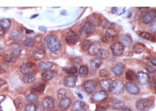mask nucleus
Returning a JSON list of instances; mask_svg holds the SVG:
<instances>
[{
  "label": "nucleus",
  "instance_id": "obj_44",
  "mask_svg": "<svg viewBox=\"0 0 156 111\" xmlns=\"http://www.w3.org/2000/svg\"><path fill=\"white\" fill-rule=\"evenodd\" d=\"M38 95L35 92H31L29 94V95H28L27 96V99L29 100V101H35L38 99Z\"/></svg>",
  "mask_w": 156,
  "mask_h": 111
},
{
  "label": "nucleus",
  "instance_id": "obj_33",
  "mask_svg": "<svg viewBox=\"0 0 156 111\" xmlns=\"http://www.w3.org/2000/svg\"><path fill=\"white\" fill-rule=\"evenodd\" d=\"M97 56H98L99 58L100 59H104V58H106L108 57L109 56V52L106 49H101L99 51V53H97Z\"/></svg>",
  "mask_w": 156,
  "mask_h": 111
},
{
  "label": "nucleus",
  "instance_id": "obj_20",
  "mask_svg": "<svg viewBox=\"0 0 156 111\" xmlns=\"http://www.w3.org/2000/svg\"><path fill=\"white\" fill-rule=\"evenodd\" d=\"M119 39H120L121 43L124 47H129L130 45H132V42H133L131 36H130L129 34L122 35Z\"/></svg>",
  "mask_w": 156,
  "mask_h": 111
},
{
  "label": "nucleus",
  "instance_id": "obj_5",
  "mask_svg": "<svg viewBox=\"0 0 156 111\" xmlns=\"http://www.w3.org/2000/svg\"><path fill=\"white\" fill-rule=\"evenodd\" d=\"M156 15L155 11L154 10H147L142 15V19L144 24H149L155 19Z\"/></svg>",
  "mask_w": 156,
  "mask_h": 111
},
{
  "label": "nucleus",
  "instance_id": "obj_34",
  "mask_svg": "<svg viewBox=\"0 0 156 111\" xmlns=\"http://www.w3.org/2000/svg\"><path fill=\"white\" fill-rule=\"evenodd\" d=\"M79 74L83 77H86L88 74V68L86 65L81 66L79 69Z\"/></svg>",
  "mask_w": 156,
  "mask_h": 111
},
{
  "label": "nucleus",
  "instance_id": "obj_55",
  "mask_svg": "<svg viewBox=\"0 0 156 111\" xmlns=\"http://www.w3.org/2000/svg\"><path fill=\"white\" fill-rule=\"evenodd\" d=\"M117 8H116V7L112 8V13H117Z\"/></svg>",
  "mask_w": 156,
  "mask_h": 111
},
{
  "label": "nucleus",
  "instance_id": "obj_45",
  "mask_svg": "<svg viewBox=\"0 0 156 111\" xmlns=\"http://www.w3.org/2000/svg\"><path fill=\"white\" fill-rule=\"evenodd\" d=\"M25 111H36V106L34 103H30L25 108Z\"/></svg>",
  "mask_w": 156,
  "mask_h": 111
},
{
  "label": "nucleus",
  "instance_id": "obj_40",
  "mask_svg": "<svg viewBox=\"0 0 156 111\" xmlns=\"http://www.w3.org/2000/svg\"><path fill=\"white\" fill-rule=\"evenodd\" d=\"M16 57L13 56V55L10 54V53H6L4 56V60L8 62H15L16 60Z\"/></svg>",
  "mask_w": 156,
  "mask_h": 111
},
{
  "label": "nucleus",
  "instance_id": "obj_41",
  "mask_svg": "<svg viewBox=\"0 0 156 111\" xmlns=\"http://www.w3.org/2000/svg\"><path fill=\"white\" fill-rule=\"evenodd\" d=\"M45 89V85L41 84L40 86L36 87V88H33V90L35 92V93H42L44 91Z\"/></svg>",
  "mask_w": 156,
  "mask_h": 111
},
{
  "label": "nucleus",
  "instance_id": "obj_47",
  "mask_svg": "<svg viewBox=\"0 0 156 111\" xmlns=\"http://www.w3.org/2000/svg\"><path fill=\"white\" fill-rule=\"evenodd\" d=\"M106 33L110 36V37H113V36H114L116 34H117L116 31L114 30V29H112V28H108V29H107Z\"/></svg>",
  "mask_w": 156,
  "mask_h": 111
},
{
  "label": "nucleus",
  "instance_id": "obj_46",
  "mask_svg": "<svg viewBox=\"0 0 156 111\" xmlns=\"http://www.w3.org/2000/svg\"><path fill=\"white\" fill-rule=\"evenodd\" d=\"M110 38H111L110 36H109V35L107 34L106 32H105V34H103V36H102L101 41L103 42H107L110 40Z\"/></svg>",
  "mask_w": 156,
  "mask_h": 111
},
{
  "label": "nucleus",
  "instance_id": "obj_58",
  "mask_svg": "<svg viewBox=\"0 0 156 111\" xmlns=\"http://www.w3.org/2000/svg\"><path fill=\"white\" fill-rule=\"evenodd\" d=\"M3 72H4V70H3V69L1 67V66H0V73H3Z\"/></svg>",
  "mask_w": 156,
  "mask_h": 111
},
{
  "label": "nucleus",
  "instance_id": "obj_39",
  "mask_svg": "<svg viewBox=\"0 0 156 111\" xmlns=\"http://www.w3.org/2000/svg\"><path fill=\"white\" fill-rule=\"evenodd\" d=\"M22 43H23L24 45H25V46L27 47H32L34 45L35 40L31 38H27L22 42Z\"/></svg>",
  "mask_w": 156,
  "mask_h": 111
},
{
  "label": "nucleus",
  "instance_id": "obj_15",
  "mask_svg": "<svg viewBox=\"0 0 156 111\" xmlns=\"http://www.w3.org/2000/svg\"><path fill=\"white\" fill-rule=\"evenodd\" d=\"M136 78L138 79V82L141 85H146L148 82V75L146 72L140 71L136 74Z\"/></svg>",
  "mask_w": 156,
  "mask_h": 111
},
{
  "label": "nucleus",
  "instance_id": "obj_12",
  "mask_svg": "<svg viewBox=\"0 0 156 111\" xmlns=\"http://www.w3.org/2000/svg\"><path fill=\"white\" fill-rule=\"evenodd\" d=\"M125 88L127 90L128 92H130L133 95H139V93H140V88L133 83H126V85H125Z\"/></svg>",
  "mask_w": 156,
  "mask_h": 111
},
{
  "label": "nucleus",
  "instance_id": "obj_31",
  "mask_svg": "<svg viewBox=\"0 0 156 111\" xmlns=\"http://www.w3.org/2000/svg\"><path fill=\"white\" fill-rule=\"evenodd\" d=\"M36 80V75L35 74H29V75H25L22 78V81L25 83H31Z\"/></svg>",
  "mask_w": 156,
  "mask_h": 111
},
{
  "label": "nucleus",
  "instance_id": "obj_22",
  "mask_svg": "<svg viewBox=\"0 0 156 111\" xmlns=\"http://www.w3.org/2000/svg\"><path fill=\"white\" fill-rule=\"evenodd\" d=\"M124 69V64L118 63L112 67V71L116 76H121V74H123Z\"/></svg>",
  "mask_w": 156,
  "mask_h": 111
},
{
  "label": "nucleus",
  "instance_id": "obj_43",
  "mask_svg": "<svg viewBox=\"0 0 156 111\" xmlns=\"http://www.w3.org/2000/svg\"><path fill=\"white\" fill-rule=\"evenodd\" d=\"M144 67L147 71L151 73H154L155 72V68L154 65H153L151 63H145Z\"/></svg>",
  "mask_w": 156,
  "mask_h": 111
},
{
  "label": "nucleus",
  "instance_id": "obj_50",
  "mask_svg": "<svg viewBox=\"0 0 156 111\" xmlns=\"http://www.w3.org/2000/svg\"><path fill=\"white\" fill-rule=\"evenodd\" d=\"M72 60V62H76V63H79V62L81 61V59L80 58H73Z\"/></svg>",
  "mask_w": 156,
  "mask_h": 111
},
{
  "label": "nucleus",
  "instance_id": "obj_11",
  "mask_svg": "<svg viewBox=\"0 0 156 111\" xmlns=\"http://www.w3.org/2000/svg\"><path fill=\"white\" fill-rule=\"evenodd\" d=\"M43 107L47 110H52L54 108V100L51 97H47L44 99L42 102Z\"/></svg>",
  "mask_w": 156,
  "mask_h": 111
},
{
  "label": "nucleus",
  "instance_id": "obj_57",
  "mask_svg": "<svg viewBox=\"0 0 156 111\" xmlns=\"http://www.w3.org/2000/svg\"><path fill=\"white\" fill-rule=\"evenodd\" d=\"M122 111H131V110L130 108H126L123 109Z\"/></svg>",
  "mask_w": 156,
  "mask_h": 111
},
{
  "label": "nucleus",
  "instance_id": "obj_48",
  "mask_svg": "<svg viewBox=\"0 0 156 111\" xmlns=\"http://www.w3.org/2000/svg\"><path fill=\"white\" fill-rule=\"evenodd\" d=\"M99 74L101 76H102V77H107V76L109 75V72L107 69H102L100 70Z\"/></svg>",
  "mask_w": 156,
  "mask_h": 111
},
{
  "label": "nucleus",
  "instance_id": "obj_54",
  "mask_svg": "<svg viewBox=\"0 0 156 111\" xmlns=\"http://www.w3.org/2000/svg\"><path fill=\"white\" fill-rule=\"evenodd\" d=\"M5 84H6V81H3L2 79H0V87H1Z\"/></svg>",
  "mask_w": 156,
  "mask_h": 111
},
{
  "label": "nucleus",
  "instance_id": "obj_21",
  "mask_svg": "<svg viewBox=\"0 0 156 111\" xmlns=\"http://www.w3.org/2000/svg\"><path fill=\"white\" fill-rule=\"evenodd\" d=\"M88 23H90L91 25H92L94 27L99 26V24L101 23V19L100 17L96 15H90L88 18Z\"/></svg>",
  "mask_w": 156,
  "mask_h": 111
},
{
  "label": "nucleus",
  "instance_id": "obj_16",
  "mask_svg": "<svg viewBox=\"0 0 156 111\" xmlns=\"http://www.w3.org/2000/svg\"><path fill=\"white\" fill-rule=\"evenodd\" d=\"M101 49V46L100 43L99 42H94L91 45V46L88 49V51L90 55L94 56L97 55V53H99V51Z\"/></svg>",
  "mask_w": 156,
  "mask_h": 111
},
{
  "label": "nucleus",
  "instance_id": "obj_9",
  "mask_svg": "<svg viewBox=\"0 0 156 111\" xmlns=\"http://www.w3.org/2000/svg\"><path fill=\"white\" fill-rule=\"evenodd\" d=\"M88 106L82 101H76L72 105V111H86Z\"/></svg>",
  "mask_w": 156,
  "mask_h": 111
},
{
  "label": "nucleus",
  "instance_id": "obj_13",
  "mask_svg": "<svg viewBox=\"0 0 156 111\" xmlns=\"http://www.w3.org/2000/svg\"><path fill=\"white\" fill-rule=\"evenodd\" d=\"M76 81H77V77L74 75H69L66 76L64 79V85L68 88H73L76 86Z\"/></svg>",
  "mask_w": 156,
  "mask_h": 111
},
{
  "label": "nucleus",
  "instance_id": "obj_51",
  "mask_svg": "<svg viewBox=\"0 0 156 111\" xmlns=\"http://www.w3.org/2000/svg\"><path fill=\"white\" fill-rule=\"evenodd\" d=\"M5 96H3V95H0V111H2V109H1V103L3 101V100L4 99Z\"/></svg>",
  "mask_w": 156,
  "mask_h": 111
},
{
  "label": "nucleus",
  "instance_id": "obj_29",
  "mask_svg": "<svg viewBox=\"0 0 156 111\" xmlns=\"http://www.w3.org/2000/svg\"><path fill=\"white\" fill-rule=\"evenodd\" d=\"M139 35H140V37L144 38V39H146L148 40H151V41H155V36H153V35L149 34V33L148 32H141L139 34Z\"/></svg>",
  "mask_w": 156,
  "mask_h": 111
},
{
  "label": "nucleus",
  "instance_id": "obj_30",
  "mask_svg": "<svg viewBox=\"0 0 156 111\" xmlns=\"http://www.w3.org/2000/svg\"><path fill=\"white\" fill-rule=\"evenodd\" d=\"M10 37L13 38V40H19L22 39V33L19 30H13L10 33Z\"/></svg>",
  "mask_w": 156,
  "mask_h": 111
},
{
  "label": "nucleus",
  "instance_id": "obj_10",
  "mask_svg": "<svg viewBox=\"0 0 156 111\" xmlns=\"http://www.w3.org/2000/svg\"><path fill=\"white\" fill-rule=\"evenodd\" d=\"M83 87H84V89L87 92L92 93L96 90V81H93V80H89V81H87L84 83Z\"/></svg>",
  "mask_w": 156,
  "mask_h": 111
},
{
  "label": "nucleus",
  "instance_id": "obj_18",
  "mask_svg": "<svg viewBox=\"0 0 156 111\" xmlns=\"http://www.w3.org/2000/svg\"><path fill=\"white\" fill-rule=\"evenodd\" d=\"M112 81L110 79H105L100 81V86L103 89V91H110L112 88Z\"/></svg>",
  "mask_w": 156,
  "mask_h": 111
},
{
  "label": "nucleus",
  "instance_id": "obj_60",
  "mask_svg": "<svg viewBox=\"0 0 156 111\" xmlns=\"http://www.w3.org/2000/svg\"><path fill=\"white\" fill-rule=\"evenodd\" d=\"M0 51H1V49H0Z\"/></svg>",
  "mask_w": 156,
  "mask_h": 111
},
{
  "label": "nucleus",
  "instance_id": "obj_1",
  "mask_svg": "<svg viewBox=\"0 0 156 111\" xmlns=\"http://www.w3.org/2000/svg\"><path fill=\"white\" fill-rule=\"evenodd\" d=\"M44 44L49 51L56 53L61 48V44L56 36L53 35H48L44 39Z\"/></svg>",
  "mask_w": 156,
  "mask_h": 111
},
{
  "label": "nucleus",
  "instance_id": "obj_7",
  "mask_svg": "<svg viewBox=\"0 0 156 111\" xmlns=\"http://www.w3.org/2000/svg\"><path fill=\"white\" fill-rule=\"evenodd\" d=\"M21 52H22V47L18 44L11 45L8 48V53L13 55L16 58L21 54Z\"/></svg>",
  "mask_w": 156,
  "mask_h": 111
},
{
  "label": "nucleus",
  "instance_id": "obj_23",
  "mask_svg": "<svg viewBox=\"0 0 156 111\" xmlns=\"http://www.w3.org/2000/svg\"><path fill=\"white\" fill-rule=\"evenodd\" d=\"M90 65L92 69H97L101 66L102 60L99 58H93L90 60Z\"/></svg>",
  "mask_w": 156,
  "mask_h": 111
},
{
  "label": "nucleus",
  "instance_id": "obj_59",
  "mask_svg": "<svg viewBox=\"0 0 156 111\" xmlns=\"http://www.w3.org/2000/svg\"><path fill=\"white\" fill-rule=\"evenodd\" d=\"M26 31H27V34H29V33H33V31L27 30V29H26Z\"/></svg>",
  "mask_w": 156,
  "mask_h": 111
},
{
  "label": "nucleus",
  "instance_id": "obj_28",
  "mask_svg": "<svg viewBox=\"0 0 156 111\" xmlns=\"http://www.w3.org/2000/svg\"><path fill=\"white\" fill-rule=\"evenodd\" d=\"M145 50V47L144 46V45L141 44V43H136L133 47V51L135 53L140 54V53H142L143 51H144Z\"/></svg>",
  "mask_w": 156,
  "mask_h": 111
},
{
  "label": "nucleus",
  "instance_id": "obj_56",
  "mask_svg": "<svg viewBox=\"0 0 156 111\" xmlns=\"http://www.w3.org/2000/svg\"><path fill=\"white\" fill-rule=\"evenodd\" d=\"M97 111H105V108H102V107H98L97 108Z\"/></svg>",
  "mask_w": 156,
  "mask_h": 111
},
{
  "label": "nucleus",
  "instance_id": "obj_52",
  "mask_svg": "<svg viewBox=\"0 0 156 111\" xmlns=\"http://www.w3.org/2000/svg\"><path fill=\"white\" fill-rule=\"evenodd\" d=\"M151 30L153 33L155 32V22H153L151 26Z\"/></svg>",
  "mask_w": 156,
  "mask_h": 111
},
{
  "label": "nucleus",
  "instance_id": "obj_25",
  "mask_svg": "<svg viewBox=\"0 0 156 111\" xmlns=\"http://www.w3.org/2000/svg\"><path fill=\"white\" fill-rule=\"evenodd\" d=\"M52 66H53V63L51 62H47V61H41L38 64V68L40 70L42 71H48L50 70V69L51 68Z\"/></svg>",
  "mask_w": 156,
  "mask_h": 111
},
{
  "label": "nucleus",
  "instance_id": "obj_6",
  "mask_svg": "<svg viewBox=\"0 0 156 111\" xmlns=\"http://www.w3.org/2000/svg\"><path fill=\"white\" fill-rule=\"evenodd\" d=\"M65 40H66V42H67L68 44L74 45L79 41L80 37L79 35H78L77 34H76L75 32H74V31H69V32L67 34V35H66Z\"/></svg>",
  "mask_w": 156,
  "mask_h": 111
},
{
  "label": "nucleus",
  "instance_id": "obj_49",
  "mask_svg": "<svg viewBox=\"0 0 156 111\" xmlns=\"http://www.w3.org/2000/svg\"><path fill=\"white\" fill-rule=\"evenodd\" d=\"M148 59L150 60V63H151L153 65L155 66L156 62H155V58L154 57H148Z\"/></svg>",
  "mask_w": 156,
  "mask_h": 111
},
{
  "label": "nucleus",
  "instance_id": "obj_3",
  "mask_svg": "<svg viewBox=\"0 0 156 111\" xmlns=\"http://www.w3.org/2000/svg\"><path fill=\"white\" fill-rule=\"evenodd\" d=\"M110 49L112 50V54L114 56H120L123 54L124 51V47L119 42H114L110 46Z\"/></svg>",
  "mask_w": 156,
  "mask_h": 111
},
{
  "label": "nucleus",
  "instance_id": "obj_27",
  "mask_svg": "<svg viewBox=\"0 0 156 111\" xmlns=\"http://www.w3.org/2000/svg\"><path fill=\"white\" fill-rule=\"evenodd\" d=\"M109 105L114 108H120L124 106V102L119 99H112L109 101Z\"/></svg>",
  "mask_w": 156,
  "mask_h": 111
},
{
  "label": "nucleus",
  "instance_id": "obj_35",
  "mask_svg": "<svg viewBox=\"0 0 156 111\" xmlns=\"http://www.w3.org/2000/svg\"><path fill=\"white\" fill-rule=\"evenodd\" d=\"M126 78L127 80L129 81H134L136 78V75H135V72L133 70H128L127 72L126 73Z\"/></svg>",
  "mask_w": 156,
  "mask_h": 111
},
{
  "label": "nucleus",
  "instance_id": "obj_53",
  "mask_svg": "<svg viewBox=\"0 0 156 111\" xmlns=\"http://www.w3.org/2000/svg\"><path fill=\"white\" fill-rule=\"evenodd\" d=\"M4 32H5V31L3 30V28L0 26V36H2V35L4 34Z\"/></svg>",
  "mask_w": 156,
  "mask_h": 111
},
{
  "label": "nucleus",
  "instance_id": "obj_14",
  "mask_svg": "<svg viewBox=\"0 0 156 111\" xmlns=\"http://www.w3.org/2000/svg\"><path fill=\"white\" fill-rule=\"evenodd\" d=\"M108 95H107L106 92L105 91H99L97 92L94 93L92 97V99L95 102H99L107 98Z\"/></svg>",
  "mask_w": 156,
  "mask_h": 111
},
{
  "label": "nucleus",
  "instance_id": "obj_19",
  "mask_svg": "<svg viewBox=\"0 0 156 111\" xmlns=\"http://www.w3.org/2000/svg\"><path fill=\"white\" fill-rule=\"evenodd\" d=\"M57 75V72L54 70H48L44 71V72L42 74V78L44 81H49L55 77Z\"/></svg>",
  "mask_w": 156,
  "mask_h": 111
},
{
  "label": "nucleus",
  "instance_id": "obj_4",
  "mask_svg": "<svg viewBox=\"0 0 156 111\" xmlns=\"http://www.w3.org/2000/svg\"><path fill=\"white\" fill-rule=\"evenodd\" d=\"M124 87L123 85V83L119 80H115V81H112V88L111 90L112 92L116 95H120L124 92Z\"/></svg>",
  "mask_w": 156,
  "mask_h": 111
},
{
  "label": "nucleus",
  "instance_id": "obj_17",
  "mask_svg": "<svg viewBox=\"0 0 156 111\" xmlns=\"http://www.w3.org/2000/svg\"><path fill=\"white\" fill-rule=\"evenodd\" d=\"M94 31V27L90 23H88V22H86V24H84V25L81 29V34L86 35V36L92 34Z\"/></svg>",
  "mask_w": 156,
  "mask_h": 111
},
{
  "label": "nucleus",
  "instance_id": "obj_2",
  "mask_svg": "<svg viewBox=\"0 0 156 111\" xmlns=\"http://www.w3.org/2000/svg\"><path fill=\"white\" fill-rule=\"evenodd\" d=\"M35 69H36V65H35V64L32 63V62L24 63L20 67L21 72L24 76L34 74Z\"/></svg>",
  "mask_w": 156,
  "mask_h": 111
},
{
  "label": "nucleus",
  "instance_id": "obj_38",
  "mask_svg": "<svg viewBox=\"0 0 156 111\" xmlns=\"http://www.w3.org/2000/svg\"><path fill=\"white\" fill-rule=\"evenodd\" d=\"M66 94H67V90L64 88H60L58 90V98L59 100L61 101L62 99L65 98Z\"/></svg>",
  "mask_w": 156,
  "mask_h": 111
},
{
  "label": "nucleus",
  "instance_id": "obj_32",
  "mask_svg": "<svg viewBox=\"0 0 156 111\" xmlns=\"http://www.w3.org/2000/svg\"><path fill=\"white\" fill-rule=\"evenodd\" d=\"M0 26L3 30H8L10 27V21L8 19H2L0 20Z\"/></svg>",
  "mask_w": 156,
  "mask_h": 111
},
{
  "label": "nucleus",
  "instance_id": "obj_8",
  "mask_svg": "<svg viewBox=\"0 0 156 111\" xmlns=\"http://www.w3.org/2000/svg\"><path fill=\"white\" fill-rule=\"evenodd\" d=\"M152 102L150 99H143L139 100L136 103V107L138 110H144L146 109L151 105Z\"/></svg>",
  "mask_w": 156,
  "mask_h": 111
},
{
  "label": "nucleus",
  "instance_id": "obj_26",
  "mask_svg": "<svg viewBox=\"0 0 156 111\" xmlns=\"http://www.w3.org/2000/svg\"><path fill=\"white\" fill-rule=\"evenodd\" d=\"M45 55V51L42 48H37L34 50L33 56L37 60H40V59L44 58Z\"/></svg>",
  "mask_w": 156,
  "mask_h": 111
},
{
  "label": "nucleus",
  "instance_id": "obj_36",
  "mask_svg": "<svg viewBox=\"0 0 156 111\" xmlns=\"http://www.w3.org/2000/svg\"><path fill=\"white\" fill-rule=\"evenodd\" d=\"M14 103H15V108H16L17 110H20V109L23 107L24 104L23 100L20 98L16 99L14 101Z\"/></svg>",
  "mask_w": 156,
  "mask_h": 111
},
{
  "label": "nucleus",
  "instance_id": "obj_42",
  "mask_svg": "<svg viewBox=\"0 0 156 111\" xmlns=\"http://www.w3.org/2000/svg\"><path fill=\"white\" fill-rule=\"evenodd\" d=\"M63 70L65 71L66 73H68V74H74L77 72V69H76V67H65V68H63Z\"/></svg>",
  "mask_w": 156,
  "mask_h": 111
},
{
  "label": "nucleus",
  "instance_id": "obj_24",
  "mask_svg": "<svg viewBox=\"0 0 156 111\" xmlns=\"http://www.w3.org/2000/svg\"><path fill=\"white\" fill-rule=\"evenodd\" d=\"M71 103H72V101L69 98H65L63 99L60 101V103H59V107L62 110H67V108L69 107V106L71 105Z\"/></svg>",
  "mask_w": 156,
  "mask_h": 111
},
{
  "label": "nucleus",
  "instance_id": "obj_37",
  "mask_svg": "<svg viewBox=\"0 0 156 111\" xmlns=\"http://www.w3.org/2000/svg\"><path fill=\"white\" fill-rule=\"evenodd\" d=\"M92 44V42L89 40H83L81 42V47H82L83 50L84 51H87L88 50V49L90 48V47L91 46V45Z\"/></svg>",
  "mask_w": 156,
  "mask_h": 111
}]
</instances>
